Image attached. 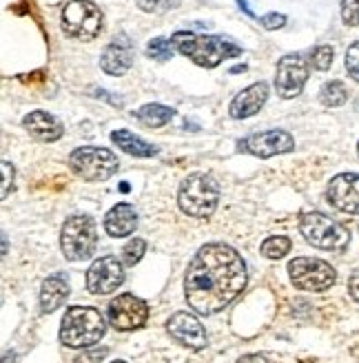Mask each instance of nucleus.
<instances>
[{
    "label": "nucleus",
    "mask_w": 359,
    "mask_h": 363,
    "mask_svg": "<svg viewBox=\"0 0 359 363\" xmlns=\"http://www.w3.org/2000/svg\"><path fill=\"white\" fill-rule=\"evenodd\" d=\"M106 354H109V350L106 348H94V350H84L80 357H76L74 363H100Z\"/></svg>",
    "instance_id": "obj_32"
},
{
    "label": "nucleus",
    "mask_w": 359,
    "mask_h": 363,
    "mask_svg": "<svg viewBox=\"0 0 359 363\" xmlns=\"http://www.w3.org/2000/svg\"><path fill=\"white\" fill-rule=\"evenodd\" d=\"M138 7L147 13H165L169 9H175L180 7L182 0H136Z\"/></svg>",
    "instance_id": "obj_27"
},
{
    "label": "nucleus",
    "mask_w": 359,
    "mask_h": 363,
    "mask_svg": "<svg viewBox=\"0 0 359 363\" xmlns=\"http://www.w3.org/2000/svg\"><path fill=\"white\" fill-rule=\"evenodd\" d=\"M260 23H262V27H264V29L275 31V29H282V27H284L286 16H284V13H266V16H262V18H260Z\"/></svg>",
    "instance_id": "obj_31"
},
{
    "label": "nucleus",
    "mask_w": 359,
    "mask_h": 363,
    "mask_svg": "<svg viewBox=\"0 0 359 363\" xmlns=\"http://www.w3.org/2000/svg\"><path fill=\"white\" fill-rule=\"evenodd\" d=\"M145 250H147V244L145 240H140V238H133L127 246L122 248V257H124V264L127 266H136L142 255H145Z\"/></svg>",
    "instance_id": "obj_25"
},
{
    "label": "nucleus",
    "mask_w": 359,
    "mask_h": 363,
    "mask_svg": "<svg viewBox=\"0 0 359 363\" xmlns=\"http://www.w3.org/2000/svg\"><path fill=\"white\" fill-rule=\"evenodd\" d=\"M319 98H321V102H324L326 106H342L348 100V91H346L344 82L331 80V82H326L324 86H321Z\"/></svg>",
    "instance_id": "obj_23"
},
{
    "label": "nucleus",
    "mask_w": 359,
    "mask_h": 363,
    "mask_svg": "<svg viewBox=\"0 0 359 363\" xmlns=\"http://www.w3.org/2000/svg\"><path fill=\"white\" fill-rule=\"evenodd\" d=\"M309 80V62L306 58L291 53V56H284L277 62V74H275V89L280 98L291 100L302 94L304 84Z\"/></svg>",
    "instance_id": "obj_10"
},
{
    "label": "nucleus",
    "mask_w": 359,
    "mask_h": 363,
    "mask_svg": "<svg viewBox=\"0 0 359 363\" xmlns=\"http://www.w3.org/2000/svg\"><path fill=\"white\" fill-rule=\"evenodd\" d=\"M60 246L62 255L69 262H84L96 252L98 246V230L96 222L87 215H74L62 224L60 230Z\"/></svg>",
    "instance_id": "obj_6"
},
{
    "label": "nucleus",
    "mask_w": 359,
    "mask_h": 363,
    "mask_svg": "<svg viewBox=\"0 0 359 363\" xmlns=\"http://www.w3.org/2000/svg\"><path fill=\"white\" fill-rule=\"evenodd\" d=\"M124 281V266L114 255H104L87 270V288L92 295H109Z\"/></svg>",
    "instance_id": "obj_11"
},
{
    "label": "nucleus",
    "mask_w": 359,
    "mask_h": 363,
    "mask_svg": "<svg viewBox=\"0 0 359 363\" xmlns=\"http://www.w3.org/2000/svg\"><path fill=\"white\" fill-rule=\"evenodd\" d=\"M328 202L342 213L359 215V175L342 173L331 179L328 184Z\"/></svg>",
    "instance_id": "obj_14"
},
{
    "label": "nucleus",
    "mask_w": 359,
    "mask_h": 363,
    "mask_svg": "<svg viewBox=\"0 0 359 363\" xmlns=\"http://www.w3.org/2000/svg\"><path fill=\"white\" fill-rule=\"evenodd\" d=\"M106 323L100 311L87 306H71L62 317L60 341L67 348H89L104 337Z\"/></svg>",
    "instance_id": "obj_3"
},
{
    "label": "nucleus",
    "mask_w": 359,
    "mask_h": 363,
    "mask_svg": "<svg viewBox=\"0 0 359 363\" xmlns=\"http://www.w3.org/2000/svg\"><path fill=\"white\" fill-rule=\"evenodd\" d=\"M69 297V284L65 275H51L45 279L43 290H40V308L43 313H53L65 303V299Z\"/></svg>",
    "instance_id": "obj_20"
},
{
    "label": "nucleus",
    "mask_w": 359,
    "mask_h": 363,
    "mask_svg": "<svg viewBox=\"0 0 359 363\" xmlns=\"http://www.w3.org/2000/svg\"><path fill=\"white\" fill-rule=\"evenodd\" d=\"M266 100H268V84L266 82H255V84L246 86L242 94H238L236 98H233V102L228 106V113H231V118H236V120L250 118L266 104Z\"/></svg>",
    "instance_id": "obj_17"
},
{
    "label": "nucleus",
    "mask_w": 359,
    "mask_h": 363,
    "mask_svg": "<svg viewBox=\"0 0 359 363\" xmlns=\"http://www.w3.org/2000/svg\"><path fill=\"white\" fill-rule=\"evenodd\" d=\"M246 286V264L236 248L206 244L195 252L184 277V295L197 315H215Z\"/></svg>",
    "instance_id": "obj_1"
},
{
    "label": "nucleus",
    "mask_w": 359,
    "mask_h": 363,
    "mask_svg": "<svg viewBox=\"0 0 359 363\" xmlns=\"http://www.w3.org/2000/svg\"><path fill=\"white\" fill-rule=\"evenodd\" d=\"M167 330L175 341H180L182 346H187L191 350H200L206 346L204 325L189 313H175L167 323Z\"/></svg>",
    "instance_id": "obj_15"
},
{
    "label": "nucleus",
    "mask_w": 359,
    "mask_h": 363,
    "mask_svg": "<svg viewBox=\"0 0 359 363\" xmlns=\"http://www.w3.org/2000/svg\"><path fill=\"white\" fill-rule=\"evenodd\" d=\"M102 11L92 0H71L62 9V31L74 40H94L102 31Z\"/></svg>",
    "instance_id": "obj_7"
},
{
    "label": "nucleus",
    "mask_w": 359,
    "mask_h": 363,
    "mask_svg": "<svg viewBox=\"0 0 359 363\" xmlns=\"http://www.w3.org/2000/svg\"><path fill=\"white\" fill-rule=\"evenodd\" d=\"M173 43H169L167 38H153L149 45H147V53L149 58H155V60H169L173 56Z\"/></svg>",
    "instance_id": "obj_26"
},
{
    "label": "nucleus",
    "mask_w": 359,
    "mask_h": 363,
    "mask_svg": "<svg viewBox=\"0 0 359 363\" xmlns=\"http://www.w3.org/2000/svg\"><path fill=\"white\" fill-rule=\"evenodd\" d=\"M138 226V213L131 204H118L104 217V230L111 238H127Z\"/></svg>",
    "instance_id": "obj_19"
},
{
    "label": "nucleus",
    "mask_w": 359,
    "mask_h": 363,
    "mask_svg": "<svg viewBox=\"0 0 359 363\" xmlns=\"http://www.w3.org/2000/svg\"><path fill=\"white\" fill-rule=\"evenodd\" d=\"M342 18L348 27L359 25V0H342Z\"/></svg>",
    "instance_id": "obj_29"
},
{
    "label": "nucleus",
    "mask_w": 359,
    "mask_h": 363,
    "mask_svg": "<svg viewBox=\"0 0 359 363\" xmlns=\"http://www.w3.org/2000/svg\"><path fill=\"white\" fill-rule=\"evenodd\" d=\"M289 275L295 288L309 290V293H324L337 279L335 268L328 262L315 257H295L289 264Z\"/></svg>",
    "instance_id": "obj_9"
},
{
    "label": "nucleus",
    "mask_w": 359,
    "mask_h": 363,
    "mask_svg": "<svg viewBox=\"0 0 359 363\" xmlns=\"http://www.w3.org/2000/svg\"><path fill=\"white\" fill-rule=\"evenodd\" d=\"M171 43L182 56L204 69H215L220 62L238 58L242 53V47L231 38H224V35H197L189 31H177L173 33Z\"/></svg>",
    "instance_id": "obj_2"
},
{
    "label": "nucleus",
    "mask_w": 359,
    "mask_h": 363,
    "mask_svg": "<svg viewBox=\"0 0 359 363\" xmlns=\"http://www.w3.org/2000/svg\"><path fill=\"white\" fill-rule=\"evenodd\" d=\"M9 186H13V169L9 162L3 160V193H0V197H7L9 195Z\"/></svg>",
    "instance_id": "obj_33"
},
{
    "label": "nucleus",
    "mask_w": 359,
    "mask_h": 363,
    "mask_svg": "<svg viewBox=\"0 0 359 363\" xmlns=\"http://www.w3.org/2000/svg\"><path fill=\"white\" fill-rule=\"evenodd\" d=\"M348 293H350V297L359 303V268L353 270V275H350V279H348Z\"/></svg>",
    "instance_id": "obj_34"
},
{
    "label": "nucleus",
    "mask_w": 359,
    "mask_h": 363,
    "mask_svg": "<svg viewBox=\"0 0 359 363\" xmlns=\"http://www.w3.org/2000/svg\"><path fill=\"white\" fill-rule=\"evenodd\" d=\"M238 3H240V9H244V13H246V16H250V18H253V16H255L253 11H250V7L246 5V0H238Z\"/></svg>",
    "instance_id": "obj_36"
},
{
    "label": "nucleus",
    "mask_w": 359,
    "mask_h": 363,
    "mask_svg": "<svg viewBox=\"0 0 359 363\" xmlns=\"http://www.w3.org/2000/svg\"><path fill=\"white\" fill-rule=\"evenodd\" d=\"M173 108L165 106V104H145L140 108V111H136V118L149 126V129H160V126H165L173 120Z\"/></svg>",
    "instance_id": "obj_22"
},
{
    "label": "nucleus",
    "mask_w": 359,
    "mask_h": 363,
    "mask_svg": "<svg viewBox=\"0 0 359 363\" xmlns=\"http://www.w3.org/2000/svg\"><path fill=\"white\" fill-rule=\"evenodd\" d=\"M357 153H359V144H357Z\"/></svg>",
    "instance_id": "obj_38"
},
{
    "label": "nucleus",
    "mask_w": 359,
    "mask_h": 363,
    "mask_svg": "<svg viewBox=\"0 0 359 363\" xmlns=\"http://www.w3.org/2000/svg\"><path fill=\"white\" fill-rule=\"evenodd\" d=\"M111 363H124V361H111Z\"/></svg>",
    "instance_id": "obj_37"
},
{
    "label": "nucleus",
    "mask_w": 359,
    "mask_h": 363,
    "mask_svg": "<svg viewBox=\"0 0 359 363\" xmlns=\"http://www.w3.org/2000/svg\"><path fill=\"white\" fill-rule=\"evenodd\" d=\"M133 65V45L124 33L116 35L102 51L100 67L106 76H124Z\"/></svg>",
    "instance_id": "obj_16"
},
{
    "label": "nucleus",
    "mask_w": 359,
    "mask_h": 363,
    "mask_svg": "<svg viewBox=\"0 0 359 363\" xmlns=\"http://www.w3.org/2000/svg\"><path fill=\"white\" fill-rule=\"evenodd\" d=\"M23 126L40 142H56L62 135V124L47 111H31L23 118Z\"/></svg>",
    "instance_id": "obj_18"
},
{
    "label": "nucleus",
    "mask_w": 359,
    "mask_h": 363,
    "mask_svg": "<svg viewBox=\"0 0 359 363\" xmlns=\"http://www.w3.org/2000/svg\"><path fill=\"white\" fill-rule=\"evenodd\" d=\"M111 140H114V144H118V147H120L124 153H129V155H133V157H153V155H158V149H155V147H151L149 142L140 140L138 135H133V133L127 131V129H118V131H114V133H111Z\"/></svg>",
    "instance_id": "obj_21"
},
{
    "label": "nucleus",
    "mask_w": 359,
    "mask_h": 363,
    "mask_svg": "<svg viewBox=\"0 0 359 363\" xmlns=\"http://www.w3.org/2000/svg\"><path fill=\"white\" fill-rule=\"evenodd\" d=\"M289 250H291V240L284 238V235L266 238L264 244H262V255L268 257V259H282Z\"/></svg>",
    "instance_id": "obj_24"
},
{
    "label": "nucleus",
    "mask_w": 359,
    "mask_h": 363,
    "mask_svg": "<svg viewBox=\"0 0 359 363\" xmlns=\"http://www.w3.org/2000/svg\"><path fill=\"white\" fill-rule=\"evenodd\" d=\"M238 363H271V361H268L266 357H262V354H246Z\"/></svg>",
    "instance_id": "obj_35"
},
{
    "label": "nucleus",
    "mask_w": 359,
    "mask_h": 363,
    "mask_svg": "<svg viewBox=\"0 0 359 363\" xmlns=\"http://www.w3.org/2000/svg\"><path fill=\"white\" fill-rule=\"evenodd\" d=\"M240 151L258 155V157H273L280 153H289L295 149V140L291 133H286L282 129H271V131H262V133H253L244 140L238 142Z\"/></svg>",
    "instance_id": "obj_12"
},
{
    "label": "nucleus",
    "mask_w": 359,
    "mask_h": 363,
    "mask_svg": "<svg viewBox=\"0 0 359 363\" xmlns=\"http://www.w3.org/2000/svg\"><path fill=\"white\" fill-rule=\"evenodd\" d=\"M299 230L304 240L321 250L342 252L350 244V233L324 213H304L299 217Z\"/></svg>",
    "instance_id": "obj_5"
},
{
    "label": "nucleus",
    "mask_w": 359,
    "mask_h": 363,
    "mask_svg": "<svg viewBox=\"0 0 359 363\" xmlns=\"http://www.w3.org/2000/svg\"><path fill=\"white\" fill-rule=\"evenodd\" d=\"M333 56H335L333 47H328V45L317 47V49L313 51V67H315L317 71H328L331 65H333Z\"/></svg>",
    "instance_id": "obj_28"
},
{
    "label": "nucleus",
    "mask_w": 359,
    "mask_h": 363,
    "mask_svg": "<svg viewBox=\"0 0 359 363\" xmlns=\"http://www.w3.org/2000/svg\"><path fill=\"white\" fill-rule=\"evenodd\" d=\"M346 69H348L350 78L359 82V43L350 45L346 51Z\"/></svg>",
    "instance_id": "obj_30"
},
{
    "label": "nucleus",
    "mask_w": 359,
    "mask_h": 363,
    "mask_svg": "<svg viewBox=\"0 0 359 363\" xmlns=\"http://www.w3.org/2000/svg\"><path fill=\"white\" fill-rule=\"evenodd\" d=\"M220 202V186L211 175L206 173H193L189 175L177 191V204L187 215L204 220L211 217Z\"/></svg>",
    "instance_id": "obj_4"
},
{
    "label": "nucleus",
    "mask_w": 359,
    "mask_h": 363,
    "mask_svg": "<svg viewBox=\"0 0 359 363\" xmlns=\"http://www.w3.org/2000/svg\"><path fill=\"white\" fill-rule=\"evenodd\" d=\"M109 323L116 330H136L145 325L149 317V306L136 295H120L109 303Z\"/></svg>",
    "instance_id": "obj_13"
},
{
    "label": "nucleus",
    "mask_w": 359,
    "mask_h": 363,
    "mask_svg": "<svg viewBox=\"0 0 359 363\" xmlns=\"http://www.w3.org/2000/svg\"><path fill=\"white\" fill-rule=\"evenodd\" d=\"M118 157L109 149L82 147L69 155V167L87 182H104L118 171Z\"/></svg>",
    "instance_id": "obj_8"
}]
</instances>
